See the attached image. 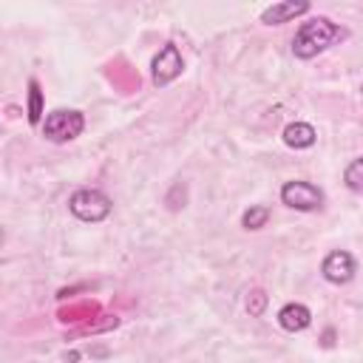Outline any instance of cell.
<instances>
[{
	"instance_id": "6da1fadb",
	"label": "cell",
	"mask_w": 363,
	"mask_h": 363,
	"mask_svg": "<svg viewBox=\"0 0 363 363\" xmlns=\"http://www.w3.org/2000/svg\"><path fill=\"white\" fill-rule=\"evenodd\" d=\"M343 37H346V28H340L329 17H312V20L301 23V28L295 31L292 54L298 60H312V57H318L320 51H326L329 45H335Z\"/></svg>"
},
{
	"instance_id": "7a4b0ae2",
	"label": "cell",
	"mask_w": 363,
	"mask_h": 363,
	"mask_svg": "<svg viewBox=\"0 0 363 363\" xmlns=\"http://www.w3.org/2000/svg\"><path fill=\"white\" fill-rule=\"evenodd\" d=\"M68 210H71L79 221H91V224H96V221H102V218L111 216L113 201H111L102 190H96V187H79L77 193H71V199H68Z\"/></svg>"
},
{
	"instance_id": "3957f363",
	"label": "cell",
	"mask_w": 363,
	"mask_h": 363,
	"mask_svg": "<svg viewBox=\"0 0 363 363\" xmlns=\"http://www.w3.org/2000/svg\"><path fill=\"white\" fill-rule=\"evenodd\" d=\"M82 128H85V116L79 111H74V108H68V111L65 108H57V111H51L45 116L43 136L48 142H71V139H77L82 133Z\"/></svg>"
},
{
	"instance_id": "277c9868",
	"label": "cell",
	"mask_w": 363,
	"mask_h": 363,
	"mask_svg": "<svg viewBox=\"0 0 363 363\" xmlns=\"http://www.w3.org/2000/svg\"><path fill=\"white\" fill-rule=\"evenodd\" d=\"M281 201H284L286 207H292V210L312 213V210H318V207L323 204V193H320V187H315L312 182L295 179V182H286V184L281 187Z\"/></svg>"
},
{
	"instance_id": "5b68a950",
	"label": "cell",
	"mask_w": 363,
	"mask_h": 363,
	"mask_svg": "<svg viewBox=\"0 0 363 363\" xmlns=\"http://www.w3.org/2000/svg\"><path fill=\"white\" fill-rule=\"evenodd\" d=\"M182 68H184L182 51L173 43H164L159 48V54L153 57V62H150V79H153V85L164 88V85H170L182 74Z\"/></svg>"
},
{
	"instance_id": "8992f818",
	"label": "cell",
	"mask_w": 363,
	"mask_h": 363,
	"mask_svg": "<svg viewBox=\"0 0 363 363\" xmlns=\"http://www.w3.org/2000/svg\"><path fill=\"white\" fill-rule=\"evenodd\" d=\"M320 272H323V278L329 281V284H349L352 278H354V272H357V264H354V258L346 252V250H332L326 258H323V264H320Z\"/></svg>"
},
{
	"instance_id": "52a82bcc",
	"label": "cell",
	"mask_w": 363,
	"mask_h": 363,
	"mask_svg": "<svg viewBox=\"0 0 363 363\" xmlns=\"http://www.w3.org/2000/svg\"><path fill=\"white\" fill-rule=\"evenodd\" d=\"M312 6L306 0H284V3H272L261 11V23L264 26H281V23H289L301 14H306Z\"/></svg>"
},
{
	"instance_id": "ba28073f",
	"label": "cell",
	"mask_w": 363,
	"mask_h": 363,
	"mask_svg": "<svg viewBox=\"0 0 363 363\" xmlns=\"http://www.w3.org/2000/svg\"><path fill=\"white\" fill-rule=\"evenodd\" d=\"M309 323H312V312L303 303H286L278 312V326L284 332H303Z\"/></svg>"
},
{
	"instance_id": "9c48e42d",
	"label": "cell",
	"mask_w": 363,
	"mask_h": 363,
	"mask_svg": "<svg viewBox=\"0 0 363 363\" xmlns=\"http://www.w3.org/2000/svg\"><path fill=\"white\" fill-rule=\"evenodd\" d=\"M318 139L315 128L309 122H292L284 128V145L286 147H295V150H303V147H312Z\"/></svg>"
},
{
	"instance_id": "30bf717a",
	"label": "cell",
	"mask_w": 363,
	"mask_h": 363,
	"mask_svg": "<svg viewBox=\"0 0 363 363\" xmlns=\"http://www.w3.org/2000/svg\"><path fill=\"white\" fill-rule=\"evenodd\" d=\"M28 125H40L43 122V91L37 79H28V111H26Z\"/></svg>"
},
{
	"instance_id": "8fae6325",
	"label": "cell",
	"mask_w": 363,
	"mask_h": 363,
	"mask_svg": "<svg viewBox=\"0 0 363 363\" xmlns=\"http://www.w3.org/2000/svg\"><path fill=\"white\" fill-rule=\"evenodd\" d=\"M267 218H269V207H264V204H252L250 210H244L241 224H244V230H261V227L267 224Z\"/></svg>"
},
{
	"instance_id": "7c38bea8",
	"label": "cell",
	"mask_w": 363,
	"mask_h": 363,
	"mask_svg": "<svg viewBox=\"0 0 363 363\" xmlns=\"http://www.w3.org/2000/svg\"><path fill=\"white\" fill-rule=\"evenodd\" d=\"M343 182H346L349 190L363 193V159H354V162L346 164V170H343Z\"/></svg>"
},
{
	"instance_id": "4fadbf2b",
	"label": "cell",
	"mask_w": 363,
	"mask_h": 363,
	"mask_svg": "<svg viewBox=\"0 0 363 363\" xmlns=\"http://www.w3.org/2000/svg\"><path fill=\"white\" fill-rule=\"evenodd\" d=\"M264 306H267V292H264V289H252L250 298H247V312L258 318V315L264 312Z\"/></svg>"
}]
</instances>
